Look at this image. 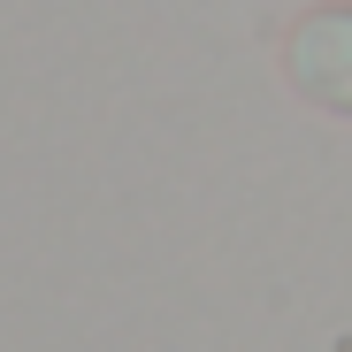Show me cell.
Wrapping results in <instances>:
<instances>
[{
	"instance_id": "cell-1",
	"label": "cell",
	"mask_w": 352,
	"mask_h": 352,
	"mask_svg": "<svg viewBox=\"0 0 352 352\" xmlns=\"http://www.w3.org/2000/svg\"><path fill=\"white\" fill-rule=\"evenodd\" d=\"M329 46H344V69H322V77H307V92L322 100V107H344L352 115V8H322V16H307Z\"/></svg>"
}]
</instances>
